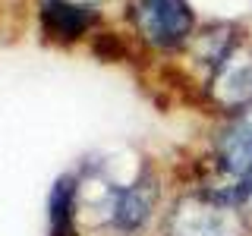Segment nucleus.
<instances>
[{
    "label": "nucleus",
    "instance_id": "2",
    "mask_svg": "<svg viewBox=\"0 0 252 236\" xmlns=\"http://www.w3.org/2000/svg\"><path fill=\"white\" fill-rule=\"evenodd\" d=\"M132 26L142 41L161 51H173L192 38L195 16L186 0H132Z\"/></svg>",
    "mask_w": 252,
    "mask_h": 236
},
{
    "label": "nucleus",
    "instance_id": "6",
    "mask_svg": "<svg viewBox=\"0 0 252 236\" xmlns=\"http://www.w3.org/2000/svg\"><path fill=\"white\" fill-rule=\"evenodd\" d=\"M41 16H44V29L51 35L69 41V38H79L94 22V6L73 3V0H47Z\"/></svg>",
    "mask_w": 252,
    "mask_h": 236
},
{
    "label": "nucleus",
    "instance_id": "5",
    "mask_svg": "<svg viewBox=\"0 0 252 236\" xmlns=\"http://www.w3.org/2000/svg\"><path fill=\"white\" fill-rule=\"evenodd\" d=\"M158 205V183L155 177H139L132 186L110 192V224L123 233H136Z\"/></svg>",
    "mask_w": 252,
    "mask_h": 236
},
{
    "label": "nucleus",
    "instance_id": "7",
    "mask_svg": "<svg viewBox=\"0 0 252 236\" xmlns=\"http://www.w3.org/2000/svg\"><path fill=\"white\" fill-rule=\"evenodd\" d=\"M69 214H73V186H69V179H60L54 195H51V220L57 227V236L66 233Z\"/></svg>",
    "mask_w": 252,
    "mask_h": 236
},
{
    "label": "nucleus",
    "instance_id": "4",
    "mask_svg": "<svg viewBox=\"0 0 252 236\" xmlns=\"http://www.w3.org/2000/svg\"><path fill=\"white\" fill-rule=\"evenodd\" d=\"M215 161H218L220 173L227 179H233V192H236V186L252 170V104L230 114V120H227V126L218 136Z\"/></svg>",
    "mask_w": 252,
    "mask_h": 236
},
{
    "label": "nucleus",
    "instance_id": "1",
    "mask_svg": "<svg viewBox=\"0 0 252 236\" xmlns=\"http://www.w3.org/2000/svg\"><path fill=\"white\" fill-rule=\"evenodd\" d=\"M249 214L233 192L199 189L180 195L167 214V236H246Z\"/></svg>",
    "mask_w": 252,
    "mask_h": 236
},
{
    "label": "nucleus",
    "instance_id": "8",
    "mask_svg": "<svg viewBox=\"0 0 252 236\" xmlns=\"http://www.w3.org/2000/svg\"><path fill=\"white\" fill-rule=\"evenodd\" d=\"M236 202L243 205V211H246V214H252V170L246 173V179H243L240 186H236Z\"/></svg>",
    "mask_w": 252,
    "mask_h": 236
},
{
    "label": "nucleus",
    "instance_id": "3",
    "mask_svg": "<svg viewBox=\"0 0 252 236\" xmlns=\"http://www.w3.org/2000/svg\"><path fill=\"white\" fill-rule=\"evenodd\" d=\"M208 98L224 114H236L252 104V38H233V44L208 76Z\"/></svg>",
    "mask_w": 252,
    "mask_h": 236
}]
</instances>
